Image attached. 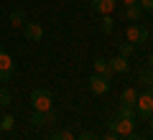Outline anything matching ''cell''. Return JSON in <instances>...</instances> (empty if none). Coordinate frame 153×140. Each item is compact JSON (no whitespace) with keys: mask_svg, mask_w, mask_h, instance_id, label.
Masks as SVG:
<instances>
[{"mask_svg":"<svg viewBox=\"0 0 153 140\" xmlns=\"http://www.w3.org/2000/svg\"><path fill=\"white\" fill-rule=\"evenodd\" d=\"M10 26H13V28L26 26V13H23V10H13V13H10Z\"/></svg>","mask_w":153,"mask_h":140,"instance_id":"cell-13","label":"cell"},{"mask_svg":"<svg viewBox=\"0 0 153 140\" xmlns=\"http://www.w3.org/2000/svg\"><path fill=\"white\" fill-rule=\"evenodd\" d=\"M110 130H112L115 135H130L133 133V127H135V122H133V117H125V115H115L112 120H110Z\"/></svg>","mask_w":153,"mask_h":140,"instance_id":"cell-3","label":"cell"},{"mask_svg":"<svg viewBox=\"0 0 153 140\" xmlns=\"http://www.w3.org/2000/svg\"><path fill=\"white\" fill-rule=\"evenodd\" d=\"M135 99H138V92L133 89V87L123 89V94H120V104H125V107H135Z\"/></svg>","mask_w":153,"mask_h":140,"instance_id":"cell-11","label":"cell"},{"mask_svg":"<svg viewBox=\"0 0 153 140\" xmlns=\"http://www.w3.org/2000/svg\"><path fill=\"white\" fill-rule=\"evenodd\" d=\"M125 5H138V0H123Z\"/></svg>","mask_w":153,"mask_h":140,"instance_id":"cell-26","label":"cell"},{"mask_svg":"<svg viewBox=\"0 0 153 140\" xmlns=\"http://www.w3.org/2000/svg\"><path fill=\"white\" fill-rule=\"evenodd\" d=\"M148 120H151V127H153V115H151V117H148Z\"/></svg>","mask_w":153,"mask_h":140,"instance_id":"cell-28","label":"cell"},{"mask_svg":"<svg viewBox=\"0 0 153 140\" xmlns=\"http://www.w3.org/2000/svg\"><path fill=\"white\" fill-rule=\"evenodd\" d=\"M16 127V120H13V115H3V120H0V130H13Z\"/></svg>","mask_w":153,"mask_h":140,"instance_id":"cell-16","label":"cell"},{"mask_svg":"<svg viewBox=\"0 0 153 140\" xmlns=\"http://www.w3.org/2000/svg\"><path fill=\"white\" fill-rule=\"evenodd\" d=\"M13 69H16V64H13L10 54L0 49V81H8V79H10V76H13Z\"/></svg>","mask_w":153,"mask_h":140,"instance_id":"cell-5","label":"cell"},{"mask_svg":"<svg viewBox=\"0 0 153 140\" xmlns=\"http://www.w3.org/2000/svg\"><path fill=\"white\" fill-rule=\"evenodd\" d=\"M138 8H140L143 13H146V10L153 13V0H138Z\"/></svg>","mask_w":153,"mask_h":140,"instance_id":"cell-21","label":"cell"},{"mask_svg":"<svg viewBox=\"0 0 153 140\" xmlns=\"http://www.w3.org/2000/svg\"><path fill=\"white\" fill-rule=\"evenodd\" d=\"M23 33H26L28 41H41L44 38V26L41 23H33V21H26V26H23Z\"/></svg>","mask_w":153,"mask_h":140,"instance_id":"cell-7","label":"cell"},{"mask_svg":"<svg viewBox=\"0 0 153 140\" xmlns=\"http://www.w3.org/2000/svg\"><path fill=\"white\" fill-rule=\"evenodd\" d=\"M54 120H56L54 110H49V112H36V110H33V115H31V122L36 125V127H44V125L54 122Z\"/></svg>","mask_w":153,"mask_h":140,"instance_id":"cell-9","label":"cell"},{"mask_svg":"<svg viewBox=\"0 0 153 140\" xmlns=\"http://www.w3.org/2000/svg\"><path fill=\"white\" fill-rule=\"evenodd\" d=\"M102 140H120V138H117V135H115V133H110V135H105Z\"/></svg>","mask_w":153,"mask_h":140,"instance_id":"cell-24","label":"cell"},{"mask_svg":"<svg viewBox=\"0 0 153 140\" xmlns=\"http://www.w3.org/2000/svg\"><path fill=\"white\" fill-rule=\"evenodd\" d=\"M31 104L36 112H49L54 107V97H51V92L44 89V87H38V89L31 92Z\"/></svg>","mask_w":153,"mask_h":140,"instance_id":"cell-1","label":"cell"},{"mask_svg":"<svg viewBox=\"0 0 153 140\" xmlns=\"http://www.w3.org/2000/svg\"><path fill=\"white\" fill-rule=\"evenodd\" d=\"M133 49H135V46H133V43H123V46H120V56H125V59H128V56H130L133 54Z\"/></svg>","mask_w":153,"mask_h":140,"instance_id":"cell-18","label":"cell"},{"mask_svg":"<svg viewBox=\"0 0 153 140\" xmlns=\"http://www.w3.org/2000/svg\"><path fill=\"white\" fill-rule=\"evenodd\" d=\"M76 140H102V138H97V135H92V133H82Z\"/></svg>","mask_w":153,"mask_h":140,"instance_id":"cell-23","label":"cell"},{"mask_svg":"<svg viewBox=\"0 0 153 140\" xmlns=\"http://www.w3.org/2000/svg\"><path fill=\"white\" fill-rule=\"evenodd\" d=\"M143 16V10L138 5H125V21H138Z\"/></svg>","mask_w":153,"mask_h":140,"instance_id":"cell-14","label":"cell"},{"mask_svg":"<svg viewBox=\"0 0 153 140\" xmlns=\"http://www.w3.org/2000/svg\"><path fill=\"white\" fill-rule=\"evenodd\" d=\"M120 115H125V117H133L135 120V107H125V104H120V110H117Z\"/></svg>","mask_w":153,"mask_h":140,"instance_id":"cell-19","label":"cell"},{"mask_svg":"<svg viewBox=\"0 0 153 140\" xmlns=\"http://www.w3.org/2000/svg\"><path fill=\"white\" fill-rule=\"evenodd\" d=\"M94 74H102V76H110V74H112V71H110L107 59H102V56H97V59H94Z\"/></svg>","mask_w":153,"mask_h":140,"instance_id":"cell-12","label":"cell"},{"mask_svg":"<svg viewBox=\"0 0 153 140\" xmlns=\"http://www.w3.org/2000/svg\"><path fill=\"white\" fill-rule=\"evenodd\" d=\"M107 64H110V71L112 74H125L128 69H130V61L125 59V56H112V59H107Z\"/></svg>","mask_w":153,"mask_h":140,"instance_id":"cell-8","label":"cell"},{"mask_svg":"<svg viewBox=\"0 0 153 140\" xmlns=\"http://www.w3.org/2000/svg\"><path fill=\"white\" fill-rule=\"evenodd\" d=\"M102 31L105 33H112V18H110V16L102 18Z\"/></svg>","mask_w":153,"mask_h":140,"instance_id":"cell-22","label":"cell"},{"mask_svg":"<svg viewBox=\"0 0 153 140\" xmlns=\"http://www.w3.org/2000/svg\"><path fill=\"white\" fill-rule=\"evenodd\" d=\"M3 104H10V92L0 87V107H3Z\"/></svg>","mask_w":153,"mask_h":140,"instance_id":"cell-20","label":"cell"},{"mask_svg":"<svg viewBox=\"0 0 153 140\" xmlns=\"http://www.w3.org/2000/svg\"><path fill=\"white\" fill-rule=\"evenodd\" d=\"M140 81L148 87V92L153 94V71H151V69H143V71H140Z\"/></svg>","mask_w":153,"mask_h":140,"instance_id":"cell-15","label":"cell"},{"mask_svg":"<svg viewBox=\"0 0 153 140\" xmlns=\"http://www.w3.org/2000/svg\"><path fill=\"white\" fill-rule=\"evenodd\" d=\"M135 112L140 115V117H146V120L153 115V94H151V92L138 94V99H135Z\"/></svg>","mask_w":153,"mask_h":140,"instance_id":"cell-4","label":"cell"},{"mask_svg":"<svg viewBox=\"0 0 153 140\" xmlns=\"http://www.w3.org/2000/svg\"><path fill=\"white\" fill-rule=\"evenodd\" d=\"M148 38H151V31H148L146 26L130 23V26L125 28V41H128V43H133V46H140V43H146Z\"/></svg>","mask_w":153,"mask_h":140,"instance_id":"cell-2","label":"cell"},{"mask_svg":"<svg viewBox=\"0 0 153 140\" xmlns=\"http://www.w3.org/2000/svg\"><path fill=\"white\" fill-rule=\"evenodd\" d=\"M115 5H117V0H92V8L102 16H110L115 10Z\"/></svg>","mask_w":153,"mask_h":140,"instance_id":"cell-10","label":"cell"},{"mask_svg":"<svg viewBox=\"0 0 153 140\" xmlns=\"http://www.w3.org/2000/svg\"><path fill=\"white\" fill-rule=\"evenodd\" d=\"M128 140H146V138H140V135H133V133H130V135H128Z\"/></svg>","mask_w":153,"mask_h":140,"instance_id":"cell-25","label":"cell"},{"mask_svg":"<svg viewBox=\"0 0 153 140\" xmlns=\"http://www.w3.org/2000/svg\"><path fill=\"white\" fill-rule=\"evenodd\" d=\"M148 69L153 71V54H151V59H148Z\"/></svg>","mask_w":153,"mask_h":140,"instance_id":"cell-27","label":"cell"},{"mask_svg":"<svg viewBox=\"0 0 153 140\" xmlns=\"http://www.w3.org/2000/svg\"><path fill=\"white\" fill-rule=\"evenodd\" d=\"M89 89H92L94 94H107V92H110V76L92 74V76H89Z\"/></svg>","mask_w":153,"mask_h":140,"instance_id":"cell-6","label":"cell"},{"mask_svg":"<svg viewBox=\"0 0 153 140\" xmlns=\"http://www.w3.org/2000/svg\"><path fill=\"white\" fill-rule=\"evenodd\" d=\"M51 140H76V138H74V133H71V130H59V133L51 135Z\"/></svg>","mask_w":153,"mask_h":140,"instance_id":"cell-17","label":"cell"}]
</instances>
